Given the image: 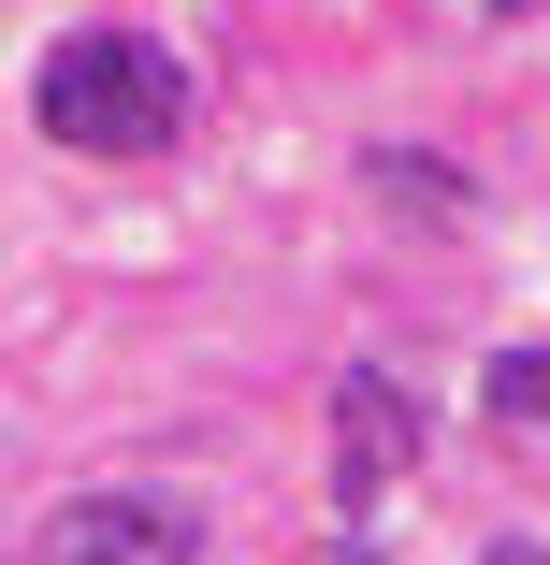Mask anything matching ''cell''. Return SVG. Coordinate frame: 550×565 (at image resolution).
I'll list each match as a JSON object with an SVG mask.
<instances>
[{"mask_svg": "<svg viewBox=\"0 0 550 565\" xmlns=\"http://www.w3.org/2000/svg\"><path fill=\"white\" fill-rule=\"evenodd\" d=\"M478 15H536V0H478Z\"/></svg>", "mask_w": 550, "mask_h": 565, "instance_id": "cell-6", "label": "cell"}, {"mask_svg": "<svg viewBox=\"0 0 550 565\" xmlns=\"http://www.w3.org/2000/svg\"><path fill=\"white\" fill-rule=\"evenodd\" d=\"M30 117L73 160H160V146H188V58L145 44V30H73L30 73Z\"/></svg>", "mask_w": 550, "mask_h": 565, "instance_id": "cell-1", "label": "cell"}, {"mask_svg": "<svg viewBox=\"0 0 550 565\" xmlns=\"http://www.w3.org/2000/svg\"><path fill=\"white\" fill-rule=\"evenodd\" d=\"M478 420H493L507 449H536V465H550V349H507L493 392H478Z\"/></svg>", "mask_w": 550, "mask_h": 565, "instance_id": "cell-4", "label": "cell"}, {"mask_svg": "<svg viewBox=\"0 0 550 565\" xmlns=\"http://www.w3.org/2000/svg\"><path fill=\"white\" fill-rule=\"evenodd\" d=\"M0 565H15V551H0Z\"/></svg>", "mask_w": 550, "mask_h": 565, "instance_id": "cell-7", "label": "cell"}, {"mask_svg": "<svg viewBox=\"0 0 550 565\" xmlns=\"http://www.w3.org/2000/svg\"><path fill=\"white\" fill-rule=\"evenodd\" d=\"M478 565H550V551H536V536H493V551H478Z\"/></svg>", "mask_w": 550, "mask_h": 565, "instance_id": "cell-5", "label": "cell"}, {"mask_svg": "<svg viewBox=\"0 0 550 565\" xmlns=\"http://www.w3.org/2000/svg\"><path fill=\"white\" fill-rule=\"evenodd\" d=\"M44 565H203V508H188V493H160V479L58 493V522H44Z\"/></svg>", "mask_w": 550, "mask_h": 565, "instance_id": "cell-2", "label": "cell"}, {"mask_svg": "<svg viewBox=\"0 0 550 565\" xmlns=\"http://www.w3.org/2000/svg\"><path fill=\"white\" fill-rule=\"evenodd\" d=\"M406 465H420V406H406L377 363H348V377H334V508H348V522H377Z\"/></svg>", "mask_w": 550, "mask_h": 565, "instance_id": "cell-3", "label": "cell"}]
</instances>
